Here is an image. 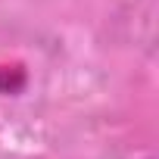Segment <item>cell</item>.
Here are the masks:
<instances>
[]
</instances>
